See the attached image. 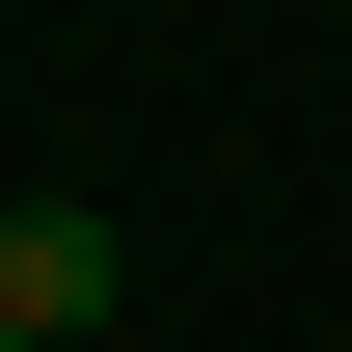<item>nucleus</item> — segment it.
<instances>
[{"label":"nucleus","instance_id":"obj_1","mask_svg":"<svg viewBox=\"0 0 352 352\" xmlns=\"http://www.w3.org/2000/svg\"><path fill=\"white\" fill-rule=\"evenodd\" d=\"M109 298H135V244L82 217V190H0V352H82Z\"/></svg>","mask_w":352,"mask_h":352}]
</instances>
